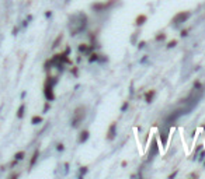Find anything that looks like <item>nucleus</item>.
<instances>
[{
    "label": "nucleus",
    "mask_w": 205,
    "mask_h": 179,
    "mask_svg": "<svg viewBox=\"0 0 205 179\" xmlns=\"http://www.w3.org/2000/svg\"><path fill=\"white\" fill-rule=\"evenodd\" d=\"M115 134H117V123L114 122V123H111V126H110L108 129V133H107V140L111 141L115 139Z\"/></svg>",
    "instance_id": "obj_3"
},
{
    "label": "nucleus",
    "mask_w": 205,
    "mask_h": 179,
    "mask_svg": "<svg viewBox=\"0 0 205 179\" xmlns=\"http://www.w3.org/2000/svg\"><path fill=\"white\" fill-rule=\"evenodd\" d=\"M154 94H156V91H154V90H150V91H147L146 95H145V101H146L147 104H150L152 101H153Z\"/></svg>",
    "instance_id": "obj_4"
},
{
    "label": "nucleus",
    "mask_w": 205,
    "mask_h": 179,
    "mask_svg": "<svg viewBox=\"0 0 205 179\" xmlns=\"http://www.w3.org/2000/svg\"><path fill=\"white\" fill-rule=\"evenodd\" d=\"M177 45V41L174 39V41H170L169 44H167V48H173V46H176Z\"/></svg>",
    "instance_id": "obj_11"
},
{
    "label": "nucleus",
    "mask_w": 205,
    "mask_h": 179,
    "mask_svg": "<svg viewBox=\"0 0 205 179\" xmlns=\"http://www.w3.org/2000/svg\"><path fill=\"white\" fill-rule=\"evenodd\" d=\"M84 116H86V108H84V106H79V108L75 111V115H73V119H72V126H73V128H77V126L83 122Z\"/></svg>",
    "instance_id": "obj_1"
},
{
    "label": "nucleus",
    "mask_w": 205,
    "mask_h": 179,
    "mask_svg": "<svg viewBox=\"0 0 205 179\" xmlns=\"http://www.w3.org/2000/svg\"><path fill=\"white\" fill-rule=\"evenodd\" d=\"M58 150H59V151H63V144H59V146H58Z\"/></svg>",
    "instance_id": "obj_18"
},
{
    "label": "nucleus",
    "mask_w": 205,
    "mask_h": 179,
    "mask_svg": "<svg viewBox=\"0 0 205 179\" xmlns=\"http://www.w3.org/2000/svg\"><path fill=\"white\" fill-rule=\"evenodd\" d=\"M23 157H24V153H19L17 155H16V158H17V160H23Z\"/></svg>",
    "instance_id": "obj_14"
},
{
    "label": "nucleus",
    "mask_w": 205,
    "mask_h": 179,
    "mask_svg": "<svg viewBox=\"0 0 205 179\" xmlns=\"http://www.w3.org/2000/svg\"><path fill=\"white\" fill-rule=\"evenodd\" d=\"M194 88L199 90V88H201V83H199V81H195V83H194Z\"/></svg>",
    "instance_id": "obj_13"
},
{
    "label": "nucleus",
    "mask_w": 205,
    "mask_h": 179,
    "mask_svg": "<svg viewBox=\"0 0 205 179\" xmlns=\"http://www.w3.org/2000/svg\"><path fill=\"white\" fill-rule=\"evenodd\" d=\"M205 158V151H202V153H201V155H199V161H202Z\"/></svg>",
    "instance_id": "obj_16"
},
{
    "label": "nucleus",
    "mask_w": 205,
    "mask_h": 179,
    "mask_svg": "<svg viewBox=\"0 0 205 179\" xmlns=\"http://www.w3.org/2000/svg\"><path fill=\"white\" fill-rule=\"evenodd\" d=\"M181 37H187V31H186V30H183V31H181Z\"/></svg>",
    "instance_id": "obj_19"
},
{
    "label": "nucleus",
    "mask_w": 205,
    "mask_h": 179,
    "mask_svg": "<svg viewBox=\"0 0 205 179\" xmlns=\"http://www.w3.org/2000/svg\"><path fill=\"white\" fill-rule=\"evenodd\" d=\"M86 172H87V166H82V169H80V173H82V175H84Z\"/></svg>",
    "instance_id": "obj_15"
},
{
    "label": "nucleus",
    "mask_w": 205,
    "mask_h": 179,
    "mask_svg": "<svg viewBox=\"0 0 205 179\" xmlns=\"http://www.w3.org/2000/svg\"><path fill=\"white\" fill-rule=\"evenodd\" d=\"M156 39H157V41H160V39H164V35H163V34H162V35H157V37H156Z\"/></svg>",
    "instance_id": "obj_17"
},
{
    "label": "nucleus",
    "mask_w": 205,
    "mask_h": 179,
    "mask_svg": "<svg viewBox=\"0 0 205 179\" xmlns=\"http://www.w3.org/2000/svg\"><path fill=\"white\" fill-rule=\"evenodd\" d=\"M23 115H24V106L21 105V106H20V109H19V118H21Z\"/></svg>",
    "instance_id": "obj_12"
},
{
    "label": "nucleus",
    "mask_w": 205,
    "mask_h": 179,
    "mask_svg": "<svg viewBox=\"0 0 205 179\" xmlns=\"http://www.w3.org/2000/svg\"><path fill=\"white\" fill-rule=\"evenodd\" d=\"M147 20V17L145 14H141V16H138L136 17V25H142V24H145V21Z\"/></svg>",
    "instance_id": "obj_6"
},
{
    "label": "nucleus",
    "mask_w": 205,
    "mask_h": 179,
    "mask_svg": "<svg viewBox=\"0 0 205 179\" xmlns=\"http://www.w3.org/2000/svg\"><path fill=\"white\" fill-rule=\"evenodd\" d=\"M89 139V132L87 130H83V132H80V136H79V143L82 144V143H86Z\"/></svg>",
    "instance_id": "obj_5"
},
{
    "label": "nucleus",
    "mask_w": 205,
    "mask_h": 179,
    "mask_svg": "<svg viewBox=\"0 0 205 179\" xmlns=\"http://www.w3.org/2000/svg\"><path fill=\"white\" fill-rule=\"evenodd\" d=\"M97 60H98V55H97V53H91L90 58H89V62L93 63V62H97Z\"/></svg>",
    "instance_id": "obj_8"
},
{
    "label": "nucleus",
    "mask_w": 205,
    "mask_h": 179,
    "mask_svg": "<svg viewBox=\"0 0 205 179\" xmlns=\"http://www.w3.org/2000/svg\"><path fill=\"white\" fill-rule=\"evenodd\" d=\"M79 51H80V52H83V53H89V52L93 51V46L87 48L86 45H80V46H79Z\"/></svg>",
    "instance_id": "obj_7"
},
{
    "label": "nucleus",
    "mask_w": 205,
    "mask_h": 179,
    "mask_svg": "<svg viewBox=\"0 0 205 179\" xmlns=\"http://www.w3.org/2000/svg\"><path fill=\"white\" fill-rule=\"evenodd\" d=\"M128 106H129L128 101H125V102L122 104V106H121V112H125V111H127V109H128Z\"/></svg>",
    "instance_id": "obj_10"
},
{
    "label": "nucleus",
    "mask_w": 205,
    "mask_h": 179,
    "mask_svg": "<svg viewBox=\"0 0 205 179\" xmlns=\"http://www.w3.org/2000/svg\"><path fill=\"white\" fill-rule=\"evenodd\" d=\"M204 165H205V162H204Z\"/></svg>",
    "instance_id": "obj_21"
},
{
    "label": "nucleus",
    "mask_w": 205,
    "mask_h": 179,
    "mask_svg": "<svg viewBox=\"0 0 205 179\" xmlns=\"http://www.w3.org/2000/svg\"><path fill=\"white\" fill-rule=\"evenodd\" d=\"M191 17V13L190 11H180L179 14H176L174 16V18H173V23L174 24H180V23H184V21H187V20Z\"/></svg>",
    "instance_id": "obj_2"
},
{
    "label": "nucleus",
    "mask_w": 205,
    "mask_h": 179,
    "mask_svg": "<svg viewBox=\"0 0 205 179\" xmlns=\"http://www.w3.org/2000/svg\"><path fill=\"white\" fill-rule=\"evenodd\" d=\"M41 122H42V119H41L39 116H34V118H32V123H34V125H38Z\"/></svg>",
    "instance_id": "obj_9"
},
{
    "label": "nucleus",
    "mask_w": 205,
    "mask_h": 179,
    "mask_svg": "<svg viewBox=\"0 0 205 179\" xmlns=\"http://www.w3.org/2000/svg\"><path fill=\"white\" fill-rule=\"evenodd\" d=\"M143 46H145V42H141V44L138 45V48H143Z\"/></svg>",
    "instance_id": "obj_20"
}]
</instances>
